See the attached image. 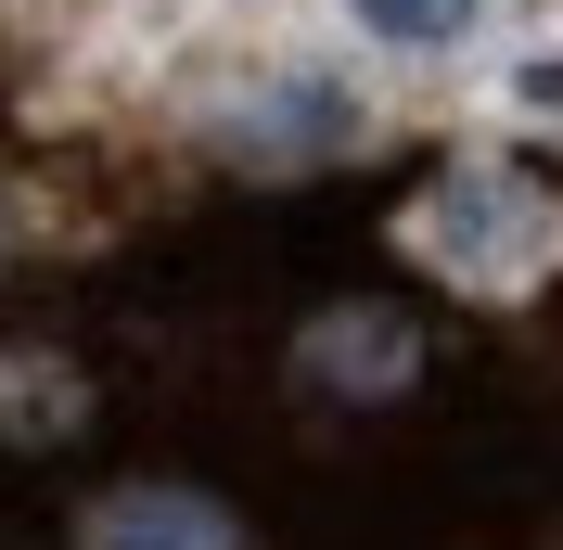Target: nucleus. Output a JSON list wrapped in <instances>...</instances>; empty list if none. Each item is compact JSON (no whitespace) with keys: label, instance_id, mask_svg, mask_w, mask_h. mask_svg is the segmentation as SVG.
Segmentation results:
<instances>
[{"label":"nucleus","instance_id":"1","mask_svg":"<svg viewBox=\"0 0 563 550\" xmlns=\"http://www.w3.org/2000/svg\"><path fill=\"white\" fill-rule=\"evenodd\" d=\"M422 256L461 270V282H487V295H512V282H538L563 256V206L526 167H449L435 206H422Z\"/></svg>","mask_w":563,"mask_h":550},{"label":"nucleus","instance_id":"2","mask_svg":"<svg viewBox=\"0 0 563 550\" xmlns=\"http://www.w3.org/2000/svg\"><path fill=\"white\" fill-rule=\"evenodd\" d=\"M77 550H244V525L218 513V499H192V486H141V499L90 513Z\"/></svg>","mask_w":563,"mask_h":550},{"label":"nucleus","instance_id":"3","mask_svg":"<svg viewBox=\"0 0 563 550\" xmlns=\"http://www.w3.org/2000/svg\"><path fill=\"white\" fill-rule=\"evenodd\" d=\"M308 372H372L358 397H385V384L410 372V333H397V320H320V333H308Z\"/></svg>","mask_w":563,"mask_h":550},{"label":"nucleus","instance_id":"4","mask_svg":"<svg viewBox=\"0 0 563 550\" xmlns=\"http://www.w3.org/2000/svg\"><path fill=\"white\" fill-rule=\"evenodd\" d=\"M358 26H372V38H410V52H435V38L474 26V0H358Z\"/></svg>","mask_w":563,"mask_h":550}]
</instances>
